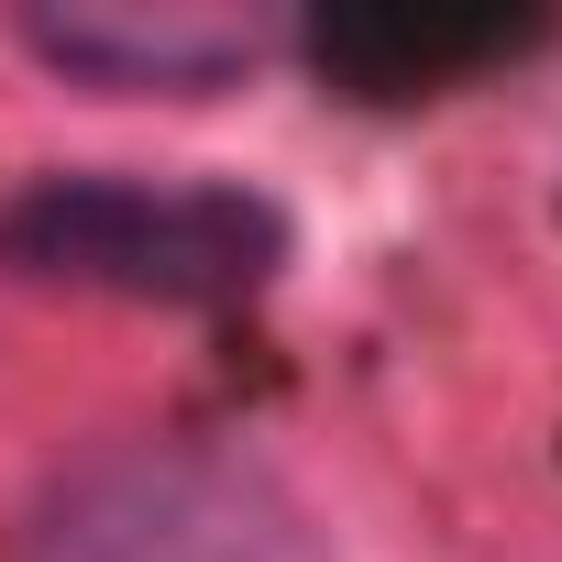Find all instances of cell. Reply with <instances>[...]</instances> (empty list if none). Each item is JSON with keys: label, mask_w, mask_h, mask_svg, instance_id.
Here are the masks:
<instances>
[{"label": "cell", "mask_w": 562, "mask_h": 562, "mask_svg": "<svg viewBox=\"0 0 562 562\" xmlns=\"http://www.w3.org/2000/svg\"><path fill=\"white\" fill-rule=\"evenodd\" d=\"M0 265L34 288L144 299V310H232L276 288L288 265V210L243 177H34L0 199Z\"/></svg>", "instance_id": "obj_1"}, {"label": "cell", "mask_w": 562, "mask_h": 562, "mask_svg": "<svg viewBox=\"0 0 562 562\" xmlns=\"http://www.w3.org/2000/svg\"><path fill=\"white\" fill-rule=\"evenodd\" d=\"M34 562H331V540L254 452L111 441L56 485Z\"/></svg>", "instance_id": "obj_2"}, {"label": "cell", "mask_w": 562, "mask_h": 562, "mask_svg": "<svg viewBox=\"0 0 562 562\" xmlns=\"http://www.w3.org/2000/svg\"><path fill=\"white\" fill-rule=\"evenodd\" d=\"M540 45H551V12H474V0H342V12L299 23V56L342 100H441Z\"/></svg>", "instance_id": "obj_3"}, {"label": "cell", "mask_w": 562, "mask_h": 562, "mask_svg": "<svg viewBox=\"0 0 562 562\" xmlns=\"http://www.w3.org/2000/svg\"><path fill=\"white\" fill-rule=\"evenodd\" d=\"M12 34L45 67L89 78V89H166V100L232 89L265 56V34L254 23H221V12H23Z\"/></svg>", "instance_id": "obj_4"}]
</instances>
